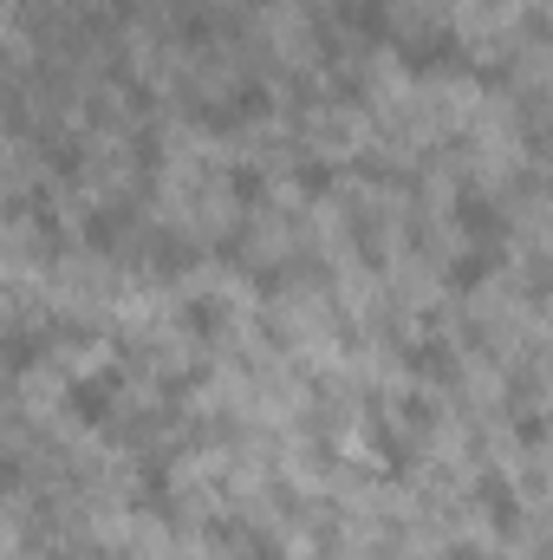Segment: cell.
I'll use <instances>...</instances> for the list:
<instances>
[{"label":"cell","instance_id":"6da1fadb","mask_svg":"<svg viewBox=\"0 0 553 560\" xmlns=\"http://www.w3.org/2000/svg\"><path fill=\"white\" fill-rule=\"evenodd\" d=\"M345 13H352V26H385V0H345Z\"/></svg>","mask_w":553,"mask_h":560}]
</instances>
